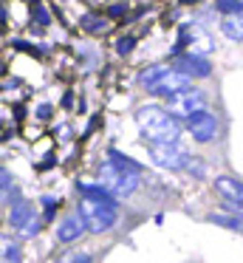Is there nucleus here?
Segmentation results:
<instances>
[{"label":"nucleus","instance_id":"nucleus-18","mask_svg":"<svg viewBox=\"0 0 243 263\" xmlns=\"http://www.w3.org/2000/svg\"><path fill=\"white\" fill-rule=\"evenodd\" d=\"M215 9H218L220 14H240L243 0H215Z\"/></svg>","mask_w":243,"mask_h":263},{"label":"nucleus","instance_id":"nucleus-5","mask_svg":"<svg viewBox=\"0 0 243 263\" xmlns=\"http://www.w3.org/2000/svg\"><path fill=\"white\" fill-rule=\"evenodd\" d=\"M167 110L175 116V119H190L192 114H198V110H203V93L198 91V88H184V91H178L175 97L167 99Z\"/></svg>","mask_w":243,"mask_h":263},{"label":"nucleus","instance_id":"nucleus-9","mask_svg":"<svg viewBox=\"0 0 243 263\" xmlns=\"http://www.w3.org/2000/svg\"><path fill=\"white\" fill-rule=\"evenodd\" d=\"M215 190L229 212H243V181L235 176H215Z\"/></svg>","mask_w":243,"mask_h":263},{"label":"nucleus","instance_id":"nucleus-21","mask_svg":"<svg viewBox=\"0 0 243 263\" xmlns=\"http://www.w3.org/2000/svg\"><path fill=\"white\" fill-rule=\"evenodd\" d=\"M37 232H40V218H34L31 223H26V227L20 229V235H23V238H34Z\"/></svg>","mask_w":243,"mask_h":263},{"label":"nucleus","instance_id":"nucleus-24","mask_svg":"<svg viewBox=\"0 0 243 263\" xmlns=\"http://www.w3.org/2000/svg\"><path fill=\"white\" fill-rule=\"evenodd\" d=\"M37 116H40V119H48V116H51V105H40Z\"/></svg>","mask_w":243,"mask_h":263},{"label":"nucleus","instance_id":"nucleus-1","mask_svg":"<svg viewBox=\"0 0 243 263\" xmlns=\"http://www.w3.org/2000/svg\"><path fill=\"white\" fill-rule=\"evenodd\" d=\"M136 125L150 144H173L181 136V119L158 105H141L136 110Z\"/></svg>","mask_w":243,"mask_h":263},{"label":"nucleus","instance_id":"nucleus-20","mask_svg":"<svg viewBox=\"0 0 243 263\" xmlns=\"http://www.w3.org/2000/svg\"><path fill=\"white\" fill-rule=\"evenodd\" d=\"M133 46H136V40H133V37H122V40L116 43V51L124 57V54H130V51H133Z\"/></svg>","mask_w":243,"mask_h":263},{"label":"nucleus","instance_id":"nucleus-22","mask_svg":"<svg viewBox=\"0 0 243 263\" xmlns=\"http://www.w3.org/2000/svg\"><path fill=\"white\" fill-rule=\"evenodd\" d=\"M186 170H190V173H195V176H203V164L195 159V156L190 159V164H186Z\"/></svg>","mask_w":243,"mask_h":263},{"label":"nucleus","instance_id":"nucleus-23","mask_svg":"<svg viewBox=\"0 0 243 263\" xmlns=\"http://www.w3.org/2000/svg\"><path fill=\"white\" fill-rule=\"evenodd\" d=\"M43 204H45V221H51V212H54V206L60 204V201H54V198H43Z\"/></svg>","mask_w":243,"mask_h":263},{"label":"nucleus","instance_id":"nucleus-4","mask_svg":"<svg viewBox=\"0 0 243 263\" xmlns=\"http://www.w3.org/2000/svg\"><path fill=\"white\" fill-rule=\"evenodd\" d=\"M186 48V54H198V57H207L209 51H215V43L201 26L195 23H186L181 26L178 31V43H175V54H181Z\"/></svg>","mask_w":243,"mask_h":263},{"label":"nucleus","instance_id":"nucleus-12","mask_svg":"<svg viewBox=\"0 0 243 263\" xmlns=\"http://www.w3.org/2000/svg\"><path fill=\"white\" fill-rule=\"evenodd\" d=\"M34 206L28 204V201H14V204H11V212H9V223L11 227L17 229V232H20L23 227H26V223H31L34 221Z\"/></svg>","mask_w":243,"mask_h":263},{"label":"nucleus","instance_id":"nucleus-6","mask_svg":"<svg viewBox=\"0 0 243 263\" xmlns=\"http://www.w3.org/2000/svg\"><path fill=\"white\" fill-rule=\"evenodd\" d=\"M150 159L156 161L164 170H186L190 164V156L178 147V142L173 144H150Z\"/></svg>","mask_w":243,"mask_h":263},{"label":"nucleus","instance_id":"nucleus-16","mask_svg":"<svg viewBox=\"0 0 243 263\" xmlns=\"http://www.w3.org/2000/svg\"><path fill=\"white\" fill-rule=\"evenodd\" d=\"M207 221L209 223H220V227H226V229H232V232H240L243 235V218H237V215H209Z\"/></svg>","mask_w":243,"mask_h":263},{"label":"nucleus","instance_id":"nucleus-8","mask_svg":"<svg viewBox=\"0 0 243 263\" xmlns=\"http://www.w3.org/2000/svg\"><path fill=\"white\" fill-rule=\"evenodd\" d=\"M186 130H190V136L201 144L212 142V139L218 136V116L207 108L198 110V114H192L190 119H186Z\"/></svg>","mask_w":243,"mask_h":263},{"label":"nucleus","instance_id":"nucleus-25","mask_svg":"<svg viewBox=\"0 0 243 263\" xmlns=\"http://www.w3.org/2000/svg\"><path fill=\"white\" fill-rule=\"evenodd\" d=\"M71 263H90V255H79V257H73Z\"/></svg>","mask_w":243,"mask_h":263},{"label":"nucleus","instance_id":"nucleus-2","mask_svg":"<svg viewBox=\"0 0 243 263\" xmlns=\"http://www.w3.org/2000/svg\"><path fill=\"white\" fill-rule=\"evenodd\" d=\"M77 212L82 215V221H85V227H88V232H96V235L107 232V229L116 223V218H119L116 201L85 198V195H82V201H79V210H77Z\"/></svg>","mask_w":243,"mask_h":263},{"label":"nucleus","instance_id":"nucleus-17","mask_svg":"<svg viewBox=\"0 0 243 263\" xmlns=\"http://www.w3.org/2000/svg\"><path fill=\"white\" fill-rule=\"evenodd\" d=\"M167 68H170V65H150L147 71H141V74H139V82H141L144 88H150L153 82H156V80H158V77H161Z\"/></svg>","mask_w":243,"mask_h":263},{"label":"nucleus","instance_id":"nucleus-3","mask_svg":"<svg viewBox=\"0 0 243 263\" xmlns=\"http://www.w3.org/2000/svg\"><path fill=\"white\" fill-rule=\"evenodd\" d=\"M99 184L113 195V198H127L136 187H139V173H127L122 167H116L113 161H105L99 167Z\"/></svg>","mask_w":243,"mask_h":263},{"label":"nucleus","instance_id":"nucleus-14","mask_svg":"<svg viewBox=\"0 0 243 263\" xmlns=\"http://www.w3.org/2000/svg\"><path fill=\"white\" fill-rule=\"evenodd\" d=\"M82 29L90 31V34H105V31L110 29V23H107L105 17H99V14H85V17H82Z\"/></svg>","mask_w":243,"mask_h":263},{"label":"nucleus","instance_id":"nucleus-13","mask_svg":"<svg viewBox=\"0 0 243 263\" xmlns=\"http://www.w3.org/2000/svg\"><path fill=\"white\" fill-rule=\"evenodd\" d=\"M220 31L229 40H243V12L240 14H223L220 17Z\"/></svg>","mask_w":243,"mask_h":263},{"label":"nucleus","instance_id":"nucleus-19","mask_svg":"<svg viewBox=\"0 0 243 263\" xmlns=\"http://www.w3.org/2000/svg\"><path fill=\"white\" fill-rule=\"evenodd\" d=\"M23 255H20V246L17 243H9V240H3V263H20Z\"/></svg>","mask_w":243,"mask_h":263},{"label":"nucleus","instance_id":"nucleus-11","mask_svg":"<svg viewBox=\"0 0 243 263\" xmlns=\"http://www.w3.org/2000/svg\"><path fill=\"white\" fill-rule=\"evenodd\" d=\"M85 221H82V215L79 212H73V215H68V218H62V223L57 227V240L60 243H73V240H79L85 235Z\"/></svg>","mask_w":243,"mask_h":263},{"label":"nucleus","instance_id":"nucleus-10","mask_svg":"<svg viewBox=\"0 0 243 263\" xmlns=\"http://www.w3.org/2000/svg\"><path fill=\"white\" fill-rule=\"evenodd\" d=\"M173 68H178L181 74H186L190 80H207L212 74V65L207 57H198V54H175Z\"/></svg>","mask_w":243,"mask_h":263},{"label":"nucleus","instance_id":"nucleus-15","mask_svg":"<svg viewBox=\"0 0 243 263\" xmlns=\"http://www.w3.org/2000/svg\"><path fill=\"white\" fill-rule=\"evenodd\" d=\"M107 156H110V161H113L116 167H122V170H127V173H141V164H139V161H133L130 156L119 153V150H110Z\"/></svg>","mask_w":243,"mask_h":263},{"label":"nucleus","instance_id":"nucleus-7","mask_svg":"<svg viewBox=\"0 0 243 263\" xmlns=\"http://www.w3.org/2000/svg\"><path fill=\"white\" fill-rule=\"evenodd\" d=\"M192 85V80L186 74H181L178 68H173V65H170L167 71H164L161 77H158L156 82H153L150 88H147V91L153 93V97H164V99H170V97H175V93L178 91H184V88H190Z\"/></svg>","mask_w":243,"mask_h":263}]
</instances>
